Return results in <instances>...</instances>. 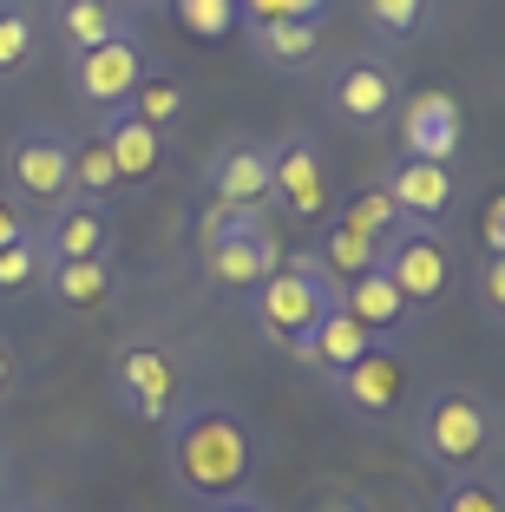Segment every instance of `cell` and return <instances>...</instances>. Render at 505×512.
I'll list each match as a JSON object with an SVG mask.
<instances>
[{"label": "cell", "instance_id": "cell-3", "mask_svg": "<svg viewBox=\"0 0 505 512\" xmlns=\"http://www.w3.org/2000/svg\"><path fill=\"white\" fill-rule=\"evenodd\" d=\"M401 99H407V79L387 53H348V60H335V73L322 86V112L342 132H387Z\"/></svg>", "mask_w": 505, "mask_h": 512}, {"label": "cell", "instance_id": "cell-5", "mask_svg": "<svg viewBox=\"0 0 505 512\" xmlns=\"http://www.w3.org/2000/svg\"><path fill=\"white\" fill-rule=\"evenodd\" d=\"M453 237H446V224H401L394 237L381 243V270L387 283L401 289L407 309H440V296L453 289Z\"/></svg>", "mask_w": 505, "mask_h": 512}, {"label": "cell", "instance_id": "cell-11", "mask_svg": "<svg viewBox=\"0 0 505 512\" xmlns=\"http://www.w3.org/2000/svg\"><path fill=\"white\" fill-rule=\"evenodd\" d=\"M374 184L394 197V211H401L407 224H446V217L460 211V197H466V184H460V171H453V165L407 158V151H394Z\"/></svg>", "mask_w": 505, "mask_h": 512}, {"label": "cell", "instance_id": "cell-17", "mask_svg": "<svg viewBox=\"0 0 505 512\" xmlns=\"http://www.w3.org/2000/svg\"><path fill=\"white\" fill-rule=\"evenodd\" d=\"M46 296L60 302V309H73V316H99V309H112L125 289L119 263L112 256H73V263H46Z\"/></svg>", "mask_w": 505, "mask_h": 512}, {"label": "cell", "instance_id": "cell-13", "mask_svg": "<svg viewBox=\"0 0 505 512\" xmlns=\"http://www.w3.org/2000/svg\"><path fill=\"white\" fill-rule=\"evenodd\" d=\"M401 151L407 158H433V165H453V151L466 145V112L453 92H414V99H401Z\"/></svg>", "mask_w": 505, "mask_h": 512}, {"label": "cell", "instance_id": "cell-12", "mask_svg": "<svg viewBox=\"0 0 505 512\" xmlns=\"http://www.w3.org/2000/svg\"><path fill=\"white\" fill-rule=\"evenodd\" d=\"M151 73V53L138 33H119V40H105V46H86V53H73L66 60V79H73V92L86 99L92 112L105 106H125L132 99V86Z\"/></svg>", "mask_w": 505, "mask_h": 512}, {"label": "cell", "instance_id": "cell-4", "mask_svg": "<svg viewBox=\"0 0 505 512\" xmlns=\"http://www.w3.org/2000/svg\"><path fill=\"white\" fill-rule=\"evenodd\" d=\"M250 309H256V329H263L269 342L289 348L302 329H315L328 309H342V289L328 283V276L309 263V250H302V256H283V263L256 283Z\"/></svg>", "mask_w": 505, "mask_h": 512}, {"label": "cell", "instance_id": "cell-32", "mask_svg": "<svg viewBox=\"0 0 505 512\" xmlns=\"http://www.w3.org/2000/svg\"><path fill=\"white\" fill-rule=\"evenodd\" d=\"M335 0H237V27L250 20H328Z\"/></svg>", "mask_w": 505, "mask_h": 512}, {"label": "cell", "instance_id": "cell-28", "mask_svg": "<svg viewBox=\"0 0 505 512\" xmlns=\"http://www.w3.org/2000/svg\"><path fill=\"white\" fill-rule=\"evenodd\" d=\"M46 276V250L33 230H20L14 243H0V296H20V289H33Z\"/></svg>", "mask_w": 505, "mask_h": 512}, {"label": "cell", "instance_id": "cell-23", "mask_svg": "<svg viewBox=\"0 0 505 512\" xmlns=\"http://www.w3.org/2000/svg\"><path fill=\"white\" fill-rule=\"evenodd\" d=\"M40 46H46V27L33 14V0H0V86H14L40 66Z\"/></svg>", "mask_w": 505, "mask_h": 512}, {"label": "cell", "instance_id": "cell-14", "mask_svg": "<svg viewBox=\"0 0 505 512\" xmlns=\"http://www.w3.org/2000/svg\"><path fill=\"white\" fill-rule=\"evenodd\" d=\"M92 138L112 151V165H119V184H151V178L164 171V158H171V132H158V125L132 119L125 106L92 112Z\"/></svg>", "mask_w": 505, "mask_h": 512}, {"label": "cell", "instance_id": "cell-29", "mask_svg": "<svg viewBox=\"0 0 505 512\" xmlns=\"http://www.w3.org/2000/svg\"><path fill=\"white\" fill-rule=\"evenodd\" d=\"M440 512H505V486H499V473L479 467V473H460V480H446Z\"/></svg>", "mask_w": 505, "mask_h": 512}, {"label": "cell", "instance_id": "cell-36", "mask_svg": "<svg viewBox=\"0 0 505 512\" xmlns=\"http://www.w3.org/2000/svg\"><path fill=\"white\" fill-rule=\"evenodd\" d=\"M204 512H276L263 493H237V499H223V506H204Z\"/></svg>", "mask_w": 505, "mask_h": 512}, {"label": "cell", "instance_id": "cell-30", "mask_svg": "<svg viewBox=\"0 0 505 512\" xmlns=\"http://www.w3.org/2000/svg\"><path fill=\"white\" fill-rule=\"evenodd\" d=\"M164 7H171L197 40H217V33L237 27V0H164Z\"/></svg>", "mask_w": 505, "mask_h": 512}, {"label": "cell", "instance_id": "cell-25", "mask_svg": "<svg viewBox=\"0 0 505 512\" xmlns=\"http://www.w3.org/2000/svg\"><path fill=\"white\" fill-rule=\"evenodd\" d=\"M119 191H125V184H119L112 151H105L92 132H73V197H86V204H112Z\"/></svg>", "mask_w": 505, "mask_h": 512}, {"label": "cell", "instance_id": "cell-6", "mask_svg": "<svg viewBox=\"0 0 505 512\" xmlns=\"http://www.w3.org/2000/svg\"><path fill=\"white\" fill-rule=\"evenodd\" d=\"M0 191L14 197V204H60L73 197V132L60 125H20L7 138V184Z\"/></svg>", "mask_w": 505, "mask_h": 512}, {"label": "cell", "instance_id": "cell-10", "mask_svg": "<svg viewBox=\"0 0 505 512\" xmlns=\"http://www.w3.org/2000/svg\"><path fill=\"white\" fill-rule=\"evenodd\" d=\"M276 263H283V243H276L269 217H256V224H243V230H230V237L197 250V270H204V283L217 289V296H256V283H263Z\"/></svg>", "mask_w": 505, "mask_h": 512}, {"label": "cell", "instance_id": "cell-7", "mask_svg": "<svg viewBox=\"0 0 505 512\" xmlns=\"http://www.w3.org/2000/svg\"><path fill=\"white\" fill-rule=\"evenodd\" d=\"M178 394H184V368L164 342H125L112 355V401L145 427H164L178 414Z\"/></svg>", "mask_w": 505, "mask_h": 512}, {"label": "cell", "instance_id": "cell-35", "mask_svg": "<svg viewBox=\"0 0 505 512\" xmlns=\"http://www.w3.org/2000/svg\"><path fill=\"white\" fill-rule=\"evenodd\" d=\"M14 381H20V355L7 348V335H0V401L14 394Z\"/></svg>", "mask_w": 505, "mask_h": 512}, {"label": "cell", "instance_id": "cell-33", "mask_svg": "<svg viewBox=\"0 0 505 512\" xmlns=\"http://www.w3.org/2000/svg\"><path fill=\"white\" fill-rule=\"evenodd\" d=\"M486 256H505V197H486Z\"/></svg>", "mask_w": 505, "mask_h": 512}, {"label": "cell", "instance_id": "cell-19", "mask_svg": "<svg viewBox=\"0 0 505 512\" xmlns=\"http://www.w3.org/2000/svg\"><path fill=\"white\" fill-rule=\"evenodd\" d=\"M322 27H328V20H250L243 40H250L256 66L296 79V73H309V66L322 60Z\"/></svg>", "mask_w": 505, "mask_h": 512}, {"label": "cell", "instance_id": "cell-39", "mask_svg": "<svg viewBox=\"0 0 505 512\" xmlns=\"http://www.w3.org/2000/svg\"><path fill=\"white\" fill-rule=\"evenodd\" d=\"M7 512H53V506H7Z\"/></svg>", "mask_w": 505, "mask_h": 512}, {"label": "cell", "instance_id": "cell-16", "mask_svg": "<svg viewBox=\"0 0 505 512\" xmlns=\"http://www.w3.org/2000/svg\"><path fill=\"white\" fill-rule=\"evenodd\" d=\"M46 263H73V256H105L112 250V204H86V197H60L46 224L33 230Z\"/></svg>", "mask_w": 505, "mask_h": 512}, {"label": "cell", "instance_id": "cell-20", "mask_svg": "<svg viewBox=\"0 0 505 512\" xmlns=\"http://www.w3.org/2000/svg\"><path fill=\"white\" fill-rule=\"evenodd\" d=\"M368 348H374V335L361 329L348 309H328L315 329H302L296 342H289V355H296L302 368H315V375H342V368H348V362H361Z\"/></svg>", "mask_w": 505, "mask_h": 512}, {"label": "cell", "instance_id": "cell-27", "mask_svg": "<svg viewBox=\"0 0 505 512\" xmlns=\"http://www.w3.org/2000/svg\"><path fill=\"white\" fill-rule=\"evenodd\" d=\"M328 217H342L348 230H361V237H374V243H387L394 230L407 224V217L394 211V197H387L381 184H361V191L348 197V204H328Z\"/></svg>", "mask_w": 505, "mask_h": 512}, {"label": "cell", "instance_id": "cell-24", "mask_svg": "<svg viewBox=\"0 0 505 512\" xmlns=\"http://www.w3.org/2000/svg\"><path fill=\"white\" fill-rule=\"evenodd\" d=\"M184 106H191V86H184L178 73H164V66H151V73L132 86V99H125V112L145 119V125H158V132H171V125L184 119Z\"/></svg>", "mask_w": 505, "mask_h": 512}, {"label": "cell", "instance_id": "cell-34", "mask_svg": "<svg viewBox=\"0 0 505 512\" xmlns=\"http://www.w3.org/2000/svg\"><path fill=\"white\" fill-rule=\"evenodd\" d=\"M20 230H33V224H27V211H20L14 197L0 191V243H14V237H20Z\"/></svg>", "mask_w": 505, "mask_h": 512}, {"label": "cell", "instance_id": "cell-15", "mask_svg": "<svg viewBox=\"0 0 505 512\" xmlns=\"http://www.w3.org/2000/svg\"><path fill=\"white\" fill-rule=\"evenodd\" d=\"M204 191L223 211H263L269 204V151L250 138H230L204 158Z\"/></svg>", "mask_w": 505, "mask_h": 512}, {"label": "cell", "instance_id": "cell-37", "mask_svg": "<svg viewBox=\"0 0 505 512\" xmlns=\"http://www.w3.org/2000/svg\"><path fill=\"white\" fill-rule=\"evenodd\" d=\"M315 512H355V506H348V499H322V506H315Z\"/></svg>", "mask_w": 505, "mask_h": 512}, {"label": "cell", "instance_id": "cell-40", "mask_svg": "<svg viewBox=\"0 0 505 512\" xmlns=\"http://www.w3.org/2000/svg\"><path fill=\"white\" fill-rule=\"evenodd\" d=\"M0 486H7V453H0Z\"/></svg>", "mask_w": 505, "mask_h": 512}, {"label": "cell", "instance_id": "cell-31", "mask_svg": "<svg viewBox=\"0 0 505 512\" xmlns=\"http://www.w3.org/2000/svg\"><path fill=\"white\" fill-rule=\"evenodd\" d=\"M473 309L486 316V329H505V256H479V270H473Z\"/></svg>", "mask_w": 505, "mask_h": 512}, {"label": "cell", "instance_id": "cell-9", "mask_svg": "<svg viewBox=\"0 0 505 512\" xmlns=\"http://www.w3.org/2000/svg\"><path fill=\"white\" fill-rule=\"evenodd\" d=\"M263 151H269V204H283L302 224H322L328 217V165H322L315 132H283V138H269Z\"/></svg>", "mask_w": 505, "mask_h": 512}, {"label": "cell", "instance_id": "cell-38", "mask_svg": "<svg viewBox=\"0 0 505 512\" xmlns=\"http://www.w3.org/2000/svg\"><path fill=\"white\" fill-rule=\"evenodd\" d=\"M119 7H125V14H138V7H164V0H119Z\"/></svg>", "mask_w": 505, "mask_h": 512}, {"label": "cell", "instance_id": "cell-1", "mask_svg": "<svg viewBox=\"0 0 505 512\" xmlns=\"http://www.w3.org/2000/svg\"><path fill=\"white\" fill-rule=\"evenodd\" d=\"M256 427L243 421V407L230 401H197L178 407L164 421V467H171V486L197 506H223L237 493H256Z\"/></svg>", "mask_w": 505, "mask_h": 512}, {"label": "cell", "instance_id": "cell-21", "mask_svg": "<svg viewBox=\"0 0 505 512\" xmlns=\"http://www.w3.org/2000/svg\"><path fill=\"white\" fill-rule=\"evenodd\" d=\"M342 309H348V316H355L361 329L374 335V342H401V335H407V322H414V309L401 302V289L387 283V270H381V263H374L368 276H355V283L342 289Z\"/></svg>", "mask_w": 505, "mask_h": 512}, {"label": "cell", "instance_id": "cell-18", "mask_svg": "<svg viewBox=\"0 0 505 512\" xmlns=\"http://www.w3.org/2000/svg\"><path fill=\"white\" fill-rule=\"evenodd\" d=\"M119 33H138L132 14H125L119 0H53V14H46V40L60 46L66 60H73V53H86V46L119 40Z\"/></svg>", "mask_w": 505, "mask_h": 512}, {"label": "cell", "instance_id": "cell-2", "mask_svg": "<svg viewBox=\"0 0 505 512\" xmlns=\"http://www.w3.org/2000/svg\"><path fill=\"white\" fill-rule=\"evenodd\" d=\"M414 447L446 480L492 467V453H499V401L479 394V388H433L427 401H420Z\"/></svg>", "mask_w": 505, "mask_h": 512}, {"label": "cell", "instance_id": "cell-26", "mask_svg": "<svg viewBox=\"0 0 505 512\" xmlns=\"http://www.w3.org/2000/svg\"><path fill=\"white\" fill-rule=\"evenodd\" d=\"M361 20H368L374 40L387 46H407L433 27V0H361Z\"/></svg>", "mask_w": 505, "mask_h": 512}, {"label": "cell", "instance_id": "cell-22", "mask_svg": "<svg viewBox=\"0 0 505 512\" xmlns=\"http://www.w3.org/2000/svg\"><path fill=\"white\" fill-rule=\"evenodd\" d=\"M309 263H315V270H322L335 289H348L355 276H368L374 263H381V243L361 237V230H348L342 217H322V237L309 243Z\"/></svg>", "mask_w": 505, "mask_h": 512}, {"label": "cell", "instance_id": "cell-8", "mask_svg": "<svg viewBox=\"0 0 505 512\" xmlns=\"http://www.w3.org/2000/svg\"><path fill=\"white\" fill-rule=\"evenodd\" d=\"M328 388H335V401H342L355 421L387 427L407 407V394H414V368H407V355L394 342H374L361 362H348L342 375H328Z\"/></svg>", "mask_w": 505, "mask_h": 512}]
</instances>
